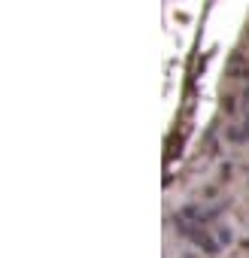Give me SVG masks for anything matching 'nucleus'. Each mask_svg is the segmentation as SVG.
Wrapping results in <instances>:
<instances>
[{
  "label": "nucleus",
  "mask_w": 249,
  "mask_h": 258,
  "mask_svg": "<svg viewBox=\"0 0 249 258\" xmlns=\"http://www.w3.org/2000/svg\"><path fill=\"white\" fill-rule=\"evenodd\" d=\"M176 228H179V231H182V234H185L189 240H195V243H198V246H201V249H204L207 255H216V252H219V240H216V237H210L207 231H201L198 225H189V222H185L182 216L176 219Z\"/></svg>",
  "instance_id": "obj_1"
}]
</instances>
